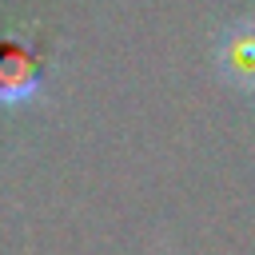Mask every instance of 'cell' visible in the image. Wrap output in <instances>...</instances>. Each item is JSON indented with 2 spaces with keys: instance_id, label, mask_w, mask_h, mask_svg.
<instances>
[{
  "instance_id": "7a4b0ae2",
  "label": "cell",
  "mask_w": 255,
  "mask_h": 255,
  "mask_svg": "<svg viewBox=\"0 0 255 255\" xmlns=\"http://www.w3.org/2000/svg\"><path fill=\"white\" fill-rule=\"evenodd\" d=\"M44 88V68L36 64V56L16 44L4 40L0 44V104H32Z\"/></svg>"
},
{
  "instance_id": "6da1fadb",
  "label": "cell",
  "mask_w": 255,
  "mask_h": 255,
  "mask_svg": "<svg viewBox=\"0 0 255 255\" xmlns=\"http://www.w3.org/2000/svg\"><path fill=\"white\" fill-rule=\"evenodd\" d=\"M215 68L231 88L255 92V20H235L219 32Z\"/></svg>"
}]
</instances>
